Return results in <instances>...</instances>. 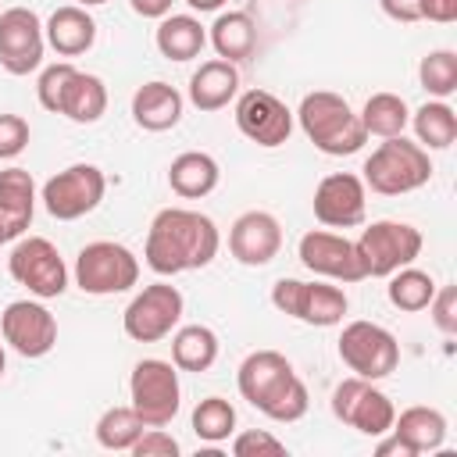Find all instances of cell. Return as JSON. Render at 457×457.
Returning a JSON list of instances; mask_svg holds the SVG:
<instances>
[{"label":"cell","mask_w":457,"mask_h":457,"mask_svg":"<svg viewBox=\"0 0 457 457\" xmlns=\"http://www.w3.org/2000/svg\"><path fill=\"white\" fill-rule=\"evenodd\" d=\"M104 111H107V86H104V79L75 68V75L64 86L57 114H64L75 125H93V121L104 118Z\"/></svg>","instance_id":"26"},{"label":"cell","mask_w":457,"mask_h":457,"mask_svg":"<svg viewBox=\"0 0 457 457\" xmlns=\"http://www.w3.org/2000/svg\"><path fill=\"white\" fill-rule=\"evenodd\" d=\"M29 121L21 114H0V161L18 157L29 146Z\"/></svg>","instance_id":"39"},{"label":"cell","mask_w":457,"mask_h":457,"mask_svg":"<svg viewBox=\"0 0 457 457\" xmlns=\"http://www.w3.org/2000/svg\"><path fill=\"white\" fill-rule=\"evenodd\" d=\"M154 43L168 61H193L207 46V29L193 14H164L154 32Z\"/></svg>","instance_id":"27"},{"label":"cell","mask_w":457,"mask_h":457,"mask_svg":"<svg viewBox=\"0 0 457 457\" xmlns=\"http://www.w3.org/2000/svg\"><path fill=\"white\" fill-rule=\"evenodd\" d=\"M389 432L400 436L414 457H421V453H436L446 443V418H443V411L418 403V407L400 411L393 418V428Z\"/></svg>","instance_id":"25"},{"label":"cell","mask_w":457,"mask_h":457,"mask_svg":"<svg viewBox=\"0 0 457 457\" xmlns=\"http://www.w3.org/2000/svg\"><path fill=\"white\" fill-rule=\"evenodd\" d=\"M418 82L432 100H446L457 93V54L453 50H428L418 64Z\"/></svg>","instance_id":"35"},{"label":"cell","mask_w":457,"mask_h":457,"mask_svg":"<svg viewBox=\"0 0 457 457\" xmlns=\"http://www.w3.org/2000/svg\"><path fill=\"white\" fill-rule=\"evenodd\" d=\"M218 361V336L207 325H182L171 336V364L179 371H207Z\"/></svg>","instance_id":"29"},{"label":"cell","mask_w":457,"mask_h":457,"mask_svg":"<svg viewBox=\"0 0 457 457\" xmlns=\"http://www.w3.org/2000/svg\"><path fill=\"white\" fill-rule=\"evenodd\" d=\"M46 32L32 7L0 11V68L7 75H29L43 64Z\"/></svg>","instance_id":"14"},{"label":"cell","mask_w":457,"mask_h":457,"mask_svg":"<svg viewBox=\"0 0 457 457\" xmlns=\"http://www.w3.org/2000/svg\"><path fill=\"white\" fill-rule=\"evenodd\" d=\"M36 214V182L25 168H4L0 171V232L4 239L25 236Z\"/></svg>","instance_id":"20"},{"label":"cell","mask_w":457,"mask_h":457,"mask_svg":"<svg viewBox=\"0 0 457 457\" xmlns=\"http://www.w3.org/2000/svg\"><path fill=\"white\" fill-rule=\"evenodd\" d=\"M218 182H221V168L204 150H186L168 164V186L182 200H200V196L214 193Z\"/></svg>","instance_id":"24"},{"label":"cell","mask_w":457,"mask_h":457,"mask_svg":"<svg viewBox=\"0 0 457 457\" xmlns=\"http://www.w3.org/2000/svg\"><path fill=\"white\" fill-rule=\"evenodd\" d=\"M179 439L164 428H143V436L132 443V453L136 457H179Z\"/></svg>","instance_id":"40"},{"label":"cell","mask_w":457,"mask_h":457,"mask_svg":"<svg viewBox=\"0 0 457 457\" xmlns=\"http://www.w3.org/2000/svg\"><path fill=\"white\" fill-rule=\"evenodd\" d=\"M375 453H378V457H389V453H400V457H414V453L407 450V443H403L400 436H393V432L378 436V443H375Z\"/></svg>","instance_id":"44"},{"label":"cell","mask_w":457,"mask_h":457,"mask_svg":"<svg viewBox=\"0 0 457 457\" xmlns=\"http://www.w3.org/2000/svg\"><path fill=\"white\" fill-rule=\"evenodd\" d=\"M432 325L443 336H457V289L453 286H436V296L428 300Z\"/></svg>","instance_id":"38"},{"label":"cell","mask_w":457,"mask_h":457,"mask_svg":"<svg viewBox=\"0 0 457 457\" xmlns=\"http://www.w3.org/2000/svg\"><path fill=\"white\" fill-rule=\"evenodd\" d=\"M296 257L307 271H314L328 282H361V278H368L353 239H346L339 232H328V228L303 232L300 246H296Z\"/></svg>","instance_id":"15"},{"label":"cell","mask_w":457,"mask_h":457,"mask_svg":"<svg viewBox=\"0 0 457 457\" xmlns=\"http://www.w3.org/2000/svg\"><path fill=\"white\" fill-rule=\"evenodd\" d=\"M186 4H189L193 11H200V14H204V11H218L225 0H186Z\"/></svg>","instance_id":"45"},{"label":"cell","mask_w":457,"mask_h":457,"mask_svg":"<svg viewBox=\"0 0 457 457\" xmlns=\"http://www.w3.org/2000/svg\"><path fill=\"white\" fill-rule=\"evenodd\" d=\"M314 218L328 228H353L364 221V207H368V189L361 182V175L353 171H332L314 186Z\"/></svg>","instance_id":"18"},{"label":"cell","mask_w":457,"mask_h":457,"mask_svg":"<svg viewBox=\"0 0 457 457\" xmlns=\"http://www.w3.org/2000/svg\"><path fill=\"white\" fill-rule=\"evenodd\" d=\"M79 7H100V4H107V0H75Z\"/></svg>","instance_id":"46"},{"label":"cell","mask_w":457,"mask_h":457,"mask_svg":"<svg viewBox=\"0 0 457 457\" xmlns=\"http://www.w3.org/2000/svg\"><path fill=\"white\" fill-rule=\"evenodd\" d=\"M296 121L303 136L328 157H350L368 143L361 114H353V107L339 93H328V89L307 93L296 107Z\"/></svg>","instance_id":"3"},{"label":"cell","mask_w":457,"mask_h":457,"mask_svg":"<svg viewBox=\"0 0 457 457\" xmlns=\"http://www.w3.org/2000/svg\"><path fill=\"white\" fill-rule=\"evenodd\" d=\"M239 396L271 421H300L311 407L303 378L278 350H253L236 371Z\"/></svg>","instance_id":"2"},{"label":"cell","mask_w":457,"mask_h":457,"mask_svg":"<svg viewBox=\"0 0 457 457\" xmlns=\"http://www.w3.org/2000/svg\"><path fill=\"white\" fill-rule=\"evenodd\" d=\"M239 93V71L232 61H204L193 75H189V104L196 111H221L228 107V100H236Z\"/></svg>","instance_id":"23"},{"label":"cell","mask_w":457,"mask_h":457,"mask_svg":"<svg viewBox=\"0 0 457 457\" xmlns=\"http://www.w3.org/2000/svg\"><path fill=\"white\" fill-rule=\"evenodd\" d=\"M143 418L132 407H107L96 421V443L104 450H132V443L143 436Z\"/></svg>","instance_id":"34"},{"label":"cell","mask_w":457,"mask_h":457,"mask_svg":"<svg viewBox=\"0 0 457 457\" xmlns=\"http://www.w3.org/2000/svg\"><path fill=\"white\" fill-rule=\"evenodd\" d=\"M107 193V179L96 164H68L64 171H57L54 179L43 182V207L50 218L57 221H75L89 211L100 207Z\"/></svg>","instance_id":"12"},{"label":"cell","mask_w":457,"mask_h":457,"mask_svg":"<svg viewBox=\"0 0 457 457\" xmlns=\"http://www.w3.org/2000/svg\"><path fill=\"white\" fill-rule=\"evenodd\" d=\"M7 271L36 300H54L68 289V264L46 236H18L7 253Z\"/></svg>","instance_id":"8"},{"label":"cell","mask_w":457,"mask_h":457,"mask_svg":"<svg viewBox=\"0 0 457 457\" xmlns=\"http://www.w3.org/2000/svg\"><path fill=\"white\" fill-rule=\"evenodd\" d=\"M361 125L368 136H378V139L403 136V129L411 125V107L400 93H371L361 107Z\"/></svg>","instance_id":"30"},{"label":"cell","mask_w":457,"mask_h":457,"mask_svg":"<svg viewBox=\"0 0 457 457\" xmlns=\"http://www.w3.org/2000/svg\"><path fill=\"white\" fill-rule=\"evenodd\" d=\"M4 368H7V353H4V346H0V375H4Z\"/></svg>","instance_id":"47"},{"label":"cell","mask_w":457,"mask_h":457,"mask_svg":"<svg viewBox=\"0 0 457 457\" xmlns=\"http://www.w3.org/2000/svg\"><path fill=\"white\" fill-rule=\"evenodd\" d=\"M193 432L204 443H225L236 432V407L225 396H204L193 407Z\"/></svg>","instance_id":"33"},{"label":"cell","mask_w":457,"mask_h":457,"mask_svg":"<svg viewBox=\"0 0 457 457\" xmlns=\"http://www.w3.org/2000/svg\"><path fill=\"white\" fill-rule=\"evenodd\" d=\"M43 32H46V46H54L61 57H79V54H86V50L96 43V21H93V14H89L86 7H79V4L57 7V11L46 18Z\"/></svg>","instance_id":"22"},{"label":"cell","mask_w":457,"mask_h":457,"mask_svg":"<svg viewBox=\"0 0 457 457\" xmlns=\"http://www.w3.org/2000/svg\"><path fill=\"white\" fill-rule=\"evenodd\" d=\"M207 39H211V46L218 50L221 61L236 64V61L253 57V50H257V25H253V18L246 11H228V14L214 18Z\"/></svg>","instance_id":"28"},{"label":"cell","mask_w":457,"mask_h":457,"mask_svg":"<svg viewBox=\"0 0 457 457\" xmlns=\"http://www.w3.org/2000/svg\"><path fill=\"white\" fill-rule=\"evenodd\" d=\"M132 4V11L139 14V18H164V14H171V4L175 0H129Z\"/></svg>","instance_id":"43"},{"label":"cell","mask_w":457,"mask_h":457,"mask_svg":"<svg viewBox=\"0 0 457 457\" xmlns=\"http://www.w3.org/2000/svg\"><path fill=\"white\" fill-rule=\"evenodd\" d=\"M336 350H339V361L353 375L371 378V382L393 375L396 364H400V343H396V336L389 328L375 325V321H364V318L343 325Z\"/></svg>","instance_id":"9"},{"label":"cell","mask_w":457,"mask_h":457,"mask_svg":"<svg viewBox=\"0 0 457 457\" xmlns=\"http://www.w3.org/2000/svg\"><path fill=\"white\" fill-rule=\"evenodd\" d=\"M182 307H186V300L171 282H150L125 307L121 328L136 343H157V339L171 336V328L182 321Z\"/></svg>","instance_id":"13"},{"label":"cell","mask_w":457,"mask_h":457,"mask_svg":"<svg viewBox=\"0 0 457 457\" xmlns=\"http://www.w3.org/2000/svg\"><path fill=\"white\" fill-rule=\"evenodd\" d=\"M411 125L425 150H446L457 139V114L446 100H428L418 111H411Z\"/></svg>","instance_id":"31"},{"label":"cell","mask_w":457,"mask_h":457,"mask_svg":"<svg viewBox=\"0 0 457 457\" xmlns=\"http://www.w3.org/2000/svg\"><path fill=\"white\" fill-rule=\"evenodd\" d=\"M353 246H357V257H361L368 278H389L393 271H400V268L418 261L425 239H421V232L414 225L382 218V221H371L353 239Z\"/></svg>","instance_id":"7"},{"label":"cell","mask_w":457,"mask_h":457,"mask_svg":"<svg viewBox=\"0 0 457 457\" xmlns=\"http://www.w3.org/2000/svg\"><path fill=\"white\" fill-rule=\"evenodd\" d=\"M364 189L378 193V196H403V193H414L421 189L428 179H432V161H428V150L407 136H389L382 139L368 161H364Z\"/></svg>","instance_id":"4"},{"label":"cell","mask_w":457,"mask_h":457,"mask_svg":"<svg viewBox=\"0 0 457 457\" xmlns=\"http://www.w3.org/2000/svg\"><path fill=\"white\" fill-rule=\"evenodd\" d=\"M378 7H382L386 18H393L400 25L421 21V0H378Z\"/></svg>","instance_id":"41"},{"label":"cell","mask_w":457,"mask_h":457,"mask_svg":"<svg viewBox=\"0 0 457 457\" xmlns=\"http://www.w3.org/2000/svg\"><path fill=\"white\" fill-rule=\"evenodd\" d=\"M182 93L161 79L154 82H143L136 93H132V121L146 132H168L182 121Z\"/></svg>","instance_id":"21"},{"label":"cell","mask_w":457,"mask_h":457,"mask_svg":"<svg viewBox=\"0 0 457 457\" xmlns=\"http://www.w3.org/2000/svg\"><path fill=\"white\" fill-rule=\"evenodd\" d=\"M139 282V257L114 243V239H93L75 257V286L89 296H114Z\"/></svg>","instance_id":"6"},{"label":"cell","mask_w":457,"mask_h":457,"mask_svg":"<svg viewBox=\"0 0 457 457\" xmlns=\"http://www.w3.org/2000/svg\"><path fill=\"white\" fill-rule=\"evenodd\" d=\"M75 75V64L71 61H57V64H46L39 71V82H36V96H39V107L46 111H61V96H64V86L68 79Z\"/></svg>","instance_id":"36"},{"label":"cell","mask_w":457,"mask_h":457,"mask_svg":"<svg viewBox=\"0 0 457 457\" xmlns=\"http://www.w3.org/2000/svg\"><path fill=\"white\" fill-rule=\"evenodd\" d=\"M232 453L236 457H282L286 453V443L264 428H246L239 436H232Z\"/></svg>","instance_id":"37"},{"label":"cell","mask_w":457,"mask_h":457,"mask_svg":"<svg viewBox=\"0 0 457 457\" xmlns=\"http://www.w3.org/2000/svg\"><path fill=\"white\" fill-rule=\"evenodd\" d=\"M236 129L250 143L271 150L293 136V111L268 89H246L236 100Z\"/></svg>","instance_id":"17"},{"label":"cell","mask_w":457,"mask_h":457,"mask_svg":"<svg viewBox=\"0 0 457 457\" xmlns=\"http://www.w3.org/2000/svg\"><path fill=\"white\" fill-rule=\"evenodd\" d=\"M221 232L218 225L189 207H164L154 214L150 232H146V268L157 275H182L207 268L218 257Z\"/></svg>","instance_id":"1"},{"label":"cell","mask_w":457,"mask_h":457,"mask_svg":"<svg viewBox=\"0 0 457 457\" xmlns=\"http://www.w3.org/2000/svg\"><path fill=\"white\" fill-rule=\"evenodd\" d=\"M271 303H275V311H282L303 325H314V328H332L350 311V300L339 286L300 282V278H278L271 286Z\"/></svg>","instance_id":"10"},{"label":"cell","mask_w":457,"mask_h":457,"mask_svg":"<svg viewBox=\"0 0 457 457\" xmlns=\"http://www.w3.org/2000/svg\"><path fill=\"white\" fill-rule=\"evenodd\" d=\"M0 332H4V343L29 361L46 357L57 346V318L39 300L7 303L0 314Z\"/></svg>","instance_id":"16"},{"label":"cell","mask_w":457,"mask_h":457,"mask_svg":"<svg viewBox=\"0 0 457 457\" xmlns=\"http://www.w3.org/2000/svg\"><path fill=\"white\" fill-rule=\"evenodd\" d=\"M282 250V225L268 211H243L228 228V253L246 268H264Z\"/></svg>","instance_id":"19"},{"label":"cell","mask_w":457,"mask_h":457,"mask_svg":"<svg viewBox=\"0 0 457 457\" xmlns=\"http://www.w3.org/2000/svg\"><path fill=\"white\" fill-rule=\"evenodd\" d=\"M386 296H389V303H393L396 311H407V314L425 311V307H428V300L436 296V278H432L428 271H421V268L407 264V268H400V271H393V275H389Z\"/></svg>","instance_id":"32"},{"label":"cell","mask_w":457,"mask_h":457,"mask_svg":"<svg viewBox=\"0 0 457 457\" xmlns=\"http://www.w3.org/2000/svg\"><path fill=\"white\" fill-rule=\"evenodd\" d=\"M421 21H436V25L457 21V0H421Z\"/></svg>","instance_id":"42"},{"label":"cell","mask_w":457,"mask_h":457,"mask_svg":"<svg viewBox=\"0 0 457 457\" xmlns=\"http://www.w3.org/2000/svg\"><path fill=\"white\" fill-rule=\"evenodd\" d=\"M129 396L132 411L143 418L146 428H164L175 421L182 407V386H179V368L161 357H143L132 375H129Z\"/></svg>","instance_id":"5"},{"label":"cell","mask_w":457,"mask_h":457,"mask_svg":"<svg viewBox=\"0 0 457 457\" xmlns=\"http://www.w3.org/2000/svg\"><path fill=\"white\" fill-rule=\"evenodd\" d=\"M4 243H7V239H4V232H0V246H4Z\"/></svg>","instance_id":"48"},{"label":"cell","mask_w":457,"mask_h":457,"mask_svg":"<svg viewBox=\"0 0 457 457\" xmlns=\"http://www.w3.org/2000/svg\"><path fill=\"white\" fill-rule=\"evenodd\" d=\"M332 414L357 428L361 436H386L393 428V418H396V407L393 400L371 382V378H361V375H350L343 378L336 389H332Z\"/></svg>","instance_id":"11"}]
</instances>
